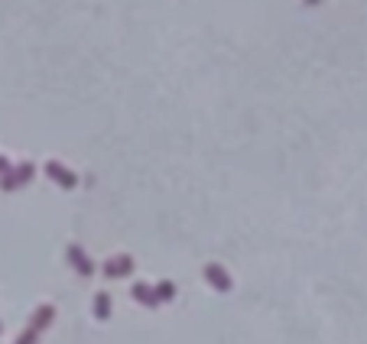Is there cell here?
Instances as JSON below:
<instances>
[{"label":"cell","mask_w":367,"mask_h":344,"mask_svg":"<svg viewBox=\"0 0 367 344\" xmlns=\"http://www.w3.org/2000/svg\"><path fill=\"white\" fill-rule=\"evenodd\" d=\"M133 273V257L130 253H117L111 260H104V276L107 279H123Z\"/></svg>","instance_id":"obj_4"},{"label":"cell","mask_w":367,"mask_h":344,"mask_svg":"<svg viewBox=\"0 0 367 344\" xmlns=\"http://www.w3.org/2000/svg\"><path fill=\"white\" fill-rule=\"evenodd\" d=\"M10 166H13V163H10L7 156H0V176H3V172H10Z\"/></svg>","instance_id":"obj_11"},{"label":"cell","mask_w":367,"mask_h":344,"mask_svg":"<svg viewBox=\"0 0 367 344\" xmlns=\"http://www.w3.org/2000/svg\"><path fill=\"white\" fill-rule=\"evenodd\" d=\"M130 296H133V302H140L143 308H160V299H156V292H153L150 283H133Z\"/></svg>","instance_id":"obj_7"},{"label":"cell","mask_w":367,"mask_h":344,"mask_svg":"<svg viewBox=\"0 0 367 344\" xmlns=\"http://www.w3.org/2000/svg\"><path fill=\"white\" fill-rule=\"evenodd\" d=\"M202 273H205V283H208V286L218 289V292H231V289H234V279H231V273H227L221 263H208Z\"/></svg>","instance_id":"obj_3"},{"label":"cell","mask_w":367,"mask_h":344,"mask_svg":"<svg viewBox=\"0 0 367 344\" xmlns=\"http://www.w3.org/2000/svg\"><path fill=\"white\" fill-rule=\"evenodd\" d=\"M33 176H36V166H33V163H17V166H10V172L0 176V192H17V188H23L27 182H33Z\"/></svg>","instance_id":"obj_1"},{"label":"cell","mask_w":367,"mask_h":344,"mask_svg":"<svg viewBox=\"0 0 367 344\" xmlns=\"http://www.w3.org/2000/svg\"><path fill=\"white\" fill-rule=\"evenodd\" d=\"M17 344H39V335L33 331V328H23V331H20V338H17Z\"/></svg>","instance_id":"obj_10"},{"label":"cell","mask_w":367,"mask_h":344,"mask_svg":"<svg viewBox=\"0 0 367 344\" xmlns=\"http://www.w3.org/2000/svg\"><path fill=\"white\" fill-rule=\"evenodd\" d=\"M153 292H156L160 302H172V299H176V283H172V279H163V283L153 286Z\"/></svg>","instance_id":"obj_9"},{"label":"cell","mask_w":367,"mask_h":344,"mask_svg":"<svg viewBox=\"0 0 367 344\" xmlns=\"http://www.w3.org/2000/svg\"><path fill=\"white\" fill-rule=\"evenodd\" d=\"M0 331H3V325H0Z\"/></svg>","instance_id":"obj_13"},{"label":"cell","mask_w":367,"mask_h":344,"mask_svg":"<svg viewBox=\"0 0 367 344\" xmlns=\"http://www.w3.org/2000/svg\"><path fill=\"white\" fill-rule=\"evenodd\" d=\"M315 3H319V0H306V7H315Z\"/></svg>","instance_id":"obj_12"},{"label":"cell","mask_w":367,"mask_h":344,"mask_svg":"<svg viewBox=\"0 0 367 344\" xmlns=\"http://www.w3.org/2000/svg\"><path fill=\"white\" fill-rule=\"evenodd\" d=\"M94 318H98V322H107V318H111V296H107V292H94Z\"/></svg>","instance_id":"obj_8"},{"label":"cell","mask_w":367,"mask_h":344,"mask_svg":"<svg viewBox=\"0 0 367 344\" xmlns=\"http://www.w3.org/2000/svg\"><path fill=\"white\" fill-rule=\"evenodd\" d=\"M66 257H68V263H72V270L75 273H82V276H91L94 273V263H91V257H88L78 244H68V250H66Z\"/></svg>","instance_id":"obj_5"},{"label":"cell","mask_w":367,"mask_h":344,"mask_svg":"<svg viewBox=\"0 0 367 344\" xmlns=\"http://www.w3.org/2000/svg\"><path fill=\"white\" fill-rule=\"evenodd\" d=\"M43 169H46V176L52 179V182H56L59 188H66V192H72V188L78 186V176L66 166V163H59V159H49V163H46Z\"/></svg>","instance_id":"obj_2"},{"label":"cell","mask_w":367,"mask_h":344,"mask_svg":"<svg viewBox=\"0 0 367 344\" xmlns=\"http://www.w3.org/2000/svg\"><path fill=\"white\" fill-rule=\"evenodd\" d=\"M52 322H56V308H52V306H39L36 312L29 315V325L27 328H33L36 335H43V331H46Z\"/></svg>","instance_id":"obj_6"}]
</instances>
